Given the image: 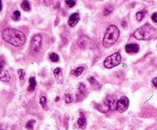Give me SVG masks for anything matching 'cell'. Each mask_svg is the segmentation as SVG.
Segmentation results:
<instances>
[{
    "mask_svg": "<svg viewBox=\"0 0 157 130\" xmlns=\"http://www.w3.org/2000/svg\"><path fill=\"white\" fill-rule=\"evenodd\" d=\"M88 81L89 83L91 84V86H92L94 90H99V89L101 87V84H100L98 81H97L93 77H89Z\"/></svg>",
    "mask_w": 157,
    "mask_h": 130,
    "instance_id": "cell-12",
    "label": "cell"
},
{
    "mask_svg": "<svg viewBox=\"0 0 157 130\" xmlns=\"http://www.w3.org/2000/svg\"><path fill=\"white\" fill-rule=\"evenodd\" d=\"M34 123H35V121L34 119H32V120L28 121L26 124V128H27L29 130H32L33 129V127H34Z\"/></svg>",
    "mask_w": 157,
    "mask_h": 130,
    "instance_id": "cell-22",
    "label": "cell"
},
{
    "mask_svg": "<svg viewBox=\"0 0 157 130\" xmlns=\"http://www.w3.org/2000/svg\"><path fill=\"white\" fill-rule=\"evenodd\" d=\"M64 100H65V102L67 103H70L72 102V97L70 94H65V96H64Z\"/></svg>",
    "mask_w": 157,
    "mask_h": 130,
    "instance_id": "cell-25",
    "label": "cell"
},
{
    "mask_svg": "<svg viewBox=\"0 0 157 130\" xmlns=\"http://www.w3.org/2000/svg\"><path fill=\"white\" fill-rule=\"evenodd\" d=\"M125 49L128 54H136L140 51V45L137 44H128L126 45Z\"/></svg>",
    "mask_w": 157,
    "mask_h": 130,
    "instance_id": "cell-9",
    "label": "cell"
},
{
    "mask_svg": "<svg viewBox=\"0 0 157 130\" xmlns=\"http://www.w3.org/2000/svg\"><path fill=\"white\" fill-rule=\"evenodd\" d=\"M112 13V9H109V8H106L104 11H103V14L104 15H109L110 13Z\"/></svg>",
    "mask_w": 157,
    "mask_h": 130,
    "instance_id": "cell-27",
    "label": "cell"
},
{
    "mask_svg": "<svg viewBox=\"0 0 157 130\" xmlns=\"http://www.w3.org/2000/svg\"><path fill=\"white\" fill-rule=\"evenodd\" d=\"M80 20V15L78 13H74L70 16L68 19V25L71 27H74L78 24V22Z\"/></svg>",
    "mask_w": 157,
    "mask_h": 130,
    "instance_id": "cell-10",
    "label": "cell"
},
{
    "mask_svg": "<svg viewBox=\"0 0 157 130\" xmlns=\"http://www.w3.org/2000/svg\"><path fill=\"white\" fill-rule=\"evenodd\" d=\"M65 3H66V5H68L69 8L74 7V5H75V4H76V2H75V1H69V0L66 1Z\"/></svg>",
    "mask_w": 157,
    "mask_h": 130,
    "instance_id": "cell-26",
    "label": "cell"
},
{
    "mask_svg": "<svg viewBox=\"0 0 157 130\" xmlns=\"http://www.w3.org/2000/svg\"><path fill=\"white\" fill-rule=\"evenodd\" d=\"M5 61L3 59H0V81L8 82L10 81V76L6 70L4 69Z\"/></svg>",
    "mask_w": 157,
    "mask_h": 130,
    "instance_id": "cell-8",
    "label": "cell"
},
{
    "mask_svg": "<svg viewBox=\"0 0 157 130\" xmlns=\"http://www.w3.org/2000/svg\"><path fill=\"white\" fill-rule=\"evenodd\" d=\"M78 125L81 129H85L87 125V121H86V118L85 116L83 115V113L81 114V117L79 118L78 120Z\"/></svg>",
    "mask_w": 157,
    "mask_h": 130,
    "instance_id": "cell-13",
    "label": "cell"
},
{
    "mask_svg": "<svg viewBox=\"0 0 157 130\" xmlns=\"http://www.w3.org/2000/svg\"><path fill=\"white\" fill-rule=\"evenodd\" d=\"M46 103H47L46 98H45L44 96H42V97L40 98V104L42 105V106L44 109V110H46L47 109Z\"/></svg>",
    "mask_w": 157,
    "mask_h": 130,
    "instance_id": "cell-23",
    "label": "cell"
},
{
    "mask_svg": "<svg viewBox=\"0 0 157 130\" xmlns=\"http://www.w3.org/2000/svg\"><path fill=\"white\" fill-rule=\"evenodd\" d=\"M21 6L26 12H28L31 10V5H30V3L28 1H23L22 4H21Z\"/></svg>",
    "mask_w": 157,
    "mask_h": 130,
    "instance_id": "cell-19",
    "label": "cell"
},
{
    "mask_svg": "<svg viewBox=\"0 0 157 130\" xmlns=\"http://www.w3.org/2000/svg\"><path fill=\"white\" fill-rule=\"evenodd\" d=\"M83 71H84V67H78V68H76L75 70H74V71H72L71 74H74L75 77H78L82 74V72H83Z\"/></svg>",
    "mask_w": 157,
    "mask_h": 130,
    "instance_id": "cell-18",
    "label": "cell"
},
{
    "mask_svg": "<svg viewBox=\"0 0 157 130\" xmlns=\"http://www.w3.org/2000/svg\"><path fill=\"white\" fill-rule=\"evenodd\" d=\"M54 76L55 77V80L59 84H63V74H62V71L61 68L57 67L56 69H54Z\"/></svg>",
    "mask_w": 157,
    "mask_h": 130,
    "instance_id": "cell-11",
    "label": "cell"
},
{
    "mask_svg": "<svg viewBox=\"0 0 157 130\" xmlns=\"http://www.w3.org/2000/svg\"><path fill=\"white\" fill-rule=\"evenodd\" d=\"M3 38L5 42L15 47L23 46L26 41L25 34L15 28H5L2 33Z\"/></svg>",
    "mask_w": 157,
    "mask_h": 130,
    "instance_id": "cell-1",
    "label": "cell"
},
{
    "mask_svg": "<svg viewBox=\"0 0 157 130\" xmlns=\"http://www.w3.org/2000/svg\"><path fill=\"white\" fill-rule=\"evenodd\" d=\"M129 99L127 96H123L118 100L117 105V110L119 113H124L129 107Z\"/></svg>",
    "mask_w": 157,
    "mask_h": 130,
    "instance_id": "cell-6",
    "label": "cell"
},
{
    "mask_svg": "<svg viewBox=\"0 0 157 130\" xmlns=\"http://www.w3.org/2000/svg\"><path fill=\"white\" fill-rule=\"evenodd\" d=\"M96 109L99 110L101 113H107L110 110L107 106L104 104V103H98L96 105Z\"/></svg>",
    "mask_w": 157,
    "mask_h": 130,
    "instance_id": "cell-15",
    "label": "cell"
},
{
    "mask_svg": "<svg viewBox=\"0 0 157 130\" xmlns=\"http://www.w3.org/2000/svg\"><path fill=\"white\" fill-rule=\"evenodd\" d=\"M78 93H79V95H82V96H83V97H85V96H86L87 88H86V86H85L83 83H81V84H79Z\"/></svg>",
    "mask_w": 157,
    "mask_h": 130,
    "instance_id": "cell-16",
    "label": "cell"
},
{
    "mask_svg": "<svg viewBox=\"0 0 157 130\" xmlns=\"http://www.w3.org/2000/svg\"><path fill=\"white\" fill-rule=\"evenodd\" d=\"M117 99L115 95H108L103 101V103L107 106L110 110L113 111L117 110Z\"/></svg>",
    "mask_w": 157,
    "mask_h": 130,
    "instance_id": "cell-5",
    "label": "cell"
},
{
    "mask_svg": "<svg viewBox=\"0 0 157 130\" xmlns=\"http://www.w3.org/2000/svg\"><path fill=\"white\" fill-rule=\"evenodd\" d=\"M0 130H3V129H2V128H0Z\"/></svg>",
    "mask_w": 157,
    "mask_h": 130,
    "instance_id": "cell-31",
    "label": "cell"
},
{
    "mask_svg": "<svg viewBox=\"0 0 157 130\" xmlns=\"http://www.w3.org/2000/svg\"><path fill=\"white\" fill-rule=\"evenodd\" d=\"M133 35L138 40L148 41L154 38L156 35V30L150 24L146 23L136 30Z\"/></svg>",
    "mask_w": 157,
    "mask_h": 130,
    "instance_id": "cell-2",
    "label": "cell"
},
{
    "mask_svg": "<svg viewBox=\"0 0 157 130\" xmlns=\"http://www.w3.org/2000/svg\"><path fill=\"white\" fill-rule=\"evenodd\" d=\"M121 62V56L120 53H114L111 56L107 57L103 62V65L107 68H113L117 67Z\"/></svg>",
    "mask_w": 157,
    "mask_h": 130,
    "instance_id": "cell-4",
    "label": "cell"
},
{
    "mask_svg": "<svg viewBox=\"0 0 157 130\" xmlns=\"http://www.w3.org/2000/svg\"><path fill=\"white\" fill-rule=\"evenodd\" d=\"M49 58L52 62H58L59 61V56L56 53H52V54H50Z\"/></svg>",
    "mask_w": 157,
    "mask_h": 130,
    "instance_id": "cell-20",
    "label": "cell"
},
{
    "mask_svg": "<svg viewBox=\"0 0 157 130\" xmlns=\"http://www.w3.org/2000/svg\"><path fill=\"white\" fill-rule=\"evenodd\" d=\"M42 38L40 34H36L32 38V42H31V47L32 49L35 52H38L40 50L41 45H42Z\"/></svg>",
    "mask_w": 157,
    "mask_h": 130,
    "instance_id": "cell-7",
    "label": "cell"
},
{
    "mask_svg": "<svg viewBox=\"0 0 157 130\" xmlns=\"http://www.w3.org/2000/svg\"><path fill=\"white\" fill-rule=\"evenodd\" d=\"M120 35V32L116 25H111L107 28L103 39V45L105 48L112 46L117 41Z\"/></svg>",
    "mask_w": 157,
    "mask_h": 130,
    "instance_id": "cell-3",
    "label": "cell"
},
{
    "mask_svg": "<svg viewBox=\"0 0 157 130\" xmlns=\"http://www.w3.org/2000/svg\"><path fill=\"white\" fill-rule=\"evenodd\" d=\"M146 13H147V11L146 10H142V11H140V12H138L137 13H136V19H137V21H139V22H140V21H142V19H143V18L145 17V15H146Z\"/></svg>",
    "mask_w": 157,
    "mask_h": 130,
    "instance_id": "cell-17",
    "label": "cell"
},
{
    "mask_svg": "<svg viewBox=\"0 0 157 130\" xmlns=\"http://www.w3.org/2000/svg\"><path fill=\"white\" fill-rule=\"evenodd\" d=\"M18 74H19V76L20 80H24L25 78V71L24 70H22V69H19V71H18Z\"/></svg>",
    "mask_w": 157,
    "mask_h": 130,
    "instance_id": "cell-24",
    "label": "cell"
},
{
    "mask_svg": "<svg viewBox=\"0 0 157 130\" xmlns=\"http://www.w3.org/2000/svg\"><path fill=\"white\" fill-rule=\"evenodd\" d=\"M35 86H36V80L34 77H32L29 78V86L28 87V90L29 92L34 91Z\"/></svg>",
    "mask_w": 157,
    "mask_h": 130,
    "instance_id": "cell-14",
    "label": "cell"
},
{
    "mask_svg": "<svg viewBox=\"0 0 157 130\" xmlns=\"http://www.w3.org/2000/svg\"><path fill=\"white\" fill-rule=\"evenodd\" d=\"M2 8H3V4H2V1L0 0V12L2 10Z\"/></svg>",
    "mask_w": 157,
    "mask_h": 130,
    "instance_id": "cell-30",
    "label": "cell"
},
{
    "mask_svg": "<svg viewBox=\"0 0 157 130\" xmlns=\"http://www.w3.org/2000/svg\"><path fill=\"white\" fill-rule=\"evenodd\" d=\"M20 17H21V13H20L19 11H15V12H14L13 16H12V18H13V19L14 21H19L20 19Z\"/></svg>",
    "mask_w": 157,
    "mask_h": 130,
    "instance_id": "cell-21",
    "label": "cell"
},
{
    "mask_svg": "<svg viewBox=\"0 0 157 130\" xmlns=\"http://www.w3.org/2000/svg\"><path fill=\"white\" fill-rule=\"evenodd\" d=\"M152 18V20L154 22H157V13H154L151 16Z\"/></svg>",
    "mask_w": 157,
    "mask_h": 130,
    "instance_id": "cell-28",
    "label": "cell"
},
{
    "mask_svg": "<svg viewBox=\"0 0 157 130\" xmlns=\"http://www.w3.org/2000/svg\"><path fill=\"white\" fill-rule=\"evenodd\" d=\"M152 84H153V86H156V87H157V77H155V78L152 80Z\"/></svg>",
    "mask_w": 157,
    "mask_h": 130,
    "instance_id": "cell-29",
    "label": "cell"
}]
</instances>
